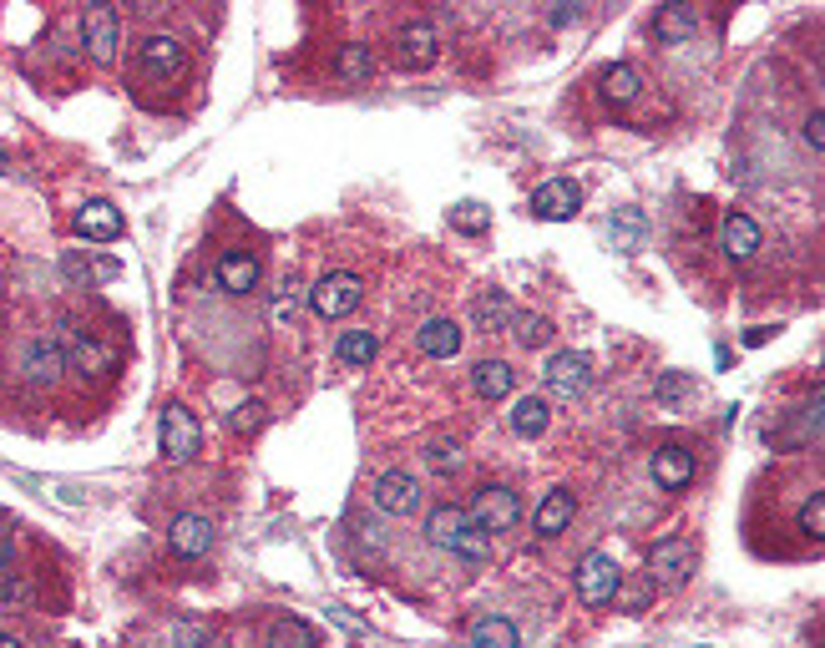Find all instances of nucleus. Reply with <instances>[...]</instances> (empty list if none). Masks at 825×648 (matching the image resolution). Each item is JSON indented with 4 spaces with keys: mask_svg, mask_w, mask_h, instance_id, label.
<instances>
[{
    "mask_svg": "<svg viewBox=\"0 0 825 648\" xmlns=\"http://www.w3.org/2000/svg\"><path fill=\"white\" fill-rule=\"evenodd\" d=\"M426 537H431L436 547H445V553H456L461 562H486V557H491V537L451 502L431 507V516H426Z\"/></svg>",
    "mask_w": 825,
    "mask_h": 648,
    "instance_id": "obj_1",
    "label": "nucleus"
},
{
    "mask_svg": "<svg viewBox=\"0 0 825 648\" xmlns=\"http://www.w3.org/2000/svg\"><path fill=\"white\" fill-rule=\"evenodd\" d=\"M158 441H162V456H168L172 466H188V462H197V451H203V425H197L193 410L172 400V406H162Z\"/></svg>",
    "mask_w": 825,
    "mask_h": 648,
    "instance_id": "obj_2",
    "label": "nucleus"
},
{
    "mask_svg": "<svg viewBox=\"0 0 825 648\" xmlns=\"http://www.w3.org/2000/svg\"><path fill=\"white\" fill-rule=\"evenodd\" d=\"M365 299V278L360 274H350V269H335V274H325L309 289V309H315L319 319H340V315H350L354 305Z\"/></svg>",
    "mask_w": 825,
    "mask_h": 648,
    "instance_id": "obj_3",
    "label": "nucleus"
},
{
    "mask_svg": "<svg viewBox=\"0 0 825 648\" xmlns=\"http://www.w3.org/2000/svg\"><path fill=\"white\" fill-rule=\"evenodd\" d=\"M689 572H694V543L689 537H658L654 553H648V582H658V588H683L689 582Z\"/></svg>",
    "mask_w": 825,
    "mask_h": 648,
    "instance_id": "obj_4",
    "label": "nucleus"
},
{
    "mask_svg": "<svg viewBox=\"0 0 825 648\" xmlns=\"http://www.w3.org/2000/svg\"><path fill=\"white\" fill-rule=\"evenodd\" d=\"M618 588H623V572H618V562L608 553H583V562H577V598L588 603V609H603V603H613Z\"/></svg>",
    "mask_w": 825,
    "mask_h": 648,
    "instance_id": "obj_5",
    "label": "nucleus"
},
{
    "mask_svg": "<svg viewBox=\"0 0 825 648\" xmlns=\"http://www.w3.org/2000/svg\"><path fill=\"white\" fill-rule=\"evenodd\" d=\"M61 355H66V371H92V375H106V371H117L122 365L117 344L97 340V334L77 330V325L61 334Z\"/></svg>",
    "mask_w": 825,
    "mask_h": 648,
    "instance_id": "obj_6",
    "label": "nucleus"
},
{
    "mask_svg": "<svg viewBox=\"0 0 825 648\" xmlns=\"http://www.w3.org/2000/svg\"><path fill=\"white\" fill-rule=\"evenodd\" d=\"M542 380H547V396L583 400L588 396V385H592V365H588V355H577V350H557V355L547 360Z\"/></svg>",
    "mask_w": 825,
    "mask_h": 648,
    "instance_id": "obj_7",
    "label": "nucleus"
},
{
    "mask_svg": "<svg viewBox=\"0 0 825 648\" xmlns=\"http://www.w3.org/2000/svg\"><path fill=\"white\" fill-rule=\"evenodd\" d=\"M466 516L491 537V532H511L517 522H522V502H517V491L511 487H482Z\"/></svg>",
    "mask_w": 825,
    "mask_h": 648,
    "instance_id": "obj_8",
    "label": "nucleus"
},
{
    "mask_svg": "<svg viewBox=\"0 0 825 648\" xmlns=\"http://www.w3.org/2000/svg\"><path fill=\"white\" fill-rule=\"evenodd\" d=\"M577 208H583V187H577L573 178H547V183L532 193V213L547 218V224H567V218H577Z\"/></svg>",
    "mask_w": 825,
    "mask_h": 648,
    "instance_id": "obj_9",
    "label": "nucleus"
},
{
    "mask_svg": "<svg viewBox=\"0 0 825 648\" xmlns=\"http://www.w3.org/2000/svg\"><path fill=\"white\" fill-rule=\"evenodd\" d=\"M370 497H375V507L391 516H410L420 507V481L410 477V471H381L375 477V487H370Z\"/></svg>",
    "mask_w": 825,
    "mask_h": 648,
    "instance_id": "obj_10",
    "label": "nucleus"
},
{
    "mask_svg": "<svg viewBox=\"0 0 825 648\" xmlns=\"http://www.w3.org/2000/svg\"><path fill=\"white\" fill-rule=\"evenodd\" d=\"M117 11L112 5H92L87 21H81V36H87V52H92L97 67H112V56H117Z\"/></svg>",
    "mask_w": 825,
    "mask_h": 648,
    "instance_id": "obj_11",
    "label": "nucleus"
},
{
    "mask_svg": "<svg viewBox=\"0 0 825 648\" xmlns=\"http://www.w3.org/2000/svg\"><path fill=\"white\" fill-rule=\"evenodd\" d=\"M71 224H77V234H81V239H87V243H117V239H122V213L112 208V203H106V198L81 203Z\"/></svg>",
    "mask_w": 825,
    "mask_h": 648,
    "instance_id": "obj_12",
    "label": "nucleus"
},
{
    "mask_svg": "<svg viewBox=\"0 0 825 648\" xmlns=\"http://www.w3.org/2000/svg\"><path fill=\"white\" fill-rule=\"evenodd\" d=\"M720 249H724V259H734V264H749L755 249H760V224H755L749 213H724Z\"/></svg>",
    "mask_w": 825,
    "mask_h": 648,
    "instance_id": "obj_13",
    "label": "nucleus"
},
{
    "mask_svg": "<svg viewBox=\"0 0 825 648\" xmlns=\"http://www.w3.org/2000/svg\"><path fill=\"white\" fill-rule=\"evenodd\" d=\"M168 547L178 557H203L213 547V522L208 516H197V512H183V516H172V527H168Z\"/></svg>",
    "mask_w": 825,
    "mask_h": 648,
    "instance_id": "obj_14",
    "label": "nucleus"
},
{
    "mask_svg": "<svg viewBox=\"0 0 825 648\" xmlns=\"http://www.w3.org/2000/svg\"><path fill=\"white\" fill-rule=\"evenodd\" d=\"M137 61H143V71L147 77H158V81H168V77H178V71H183V41L178 36H147L143 41V52H137Z\"/></svg>",
    "mask_w": 825,
    "mask_h": 648,
    "instance_id": "obj_15",
    "label": "nucleus"
},
{
    "mask_svg": "<svg viewBox=\"0 0 825 648\" xmlns=\"http://www.w3.org/2000/svg\"><path fill=\"white\" fill-rule=\"evenodd\" d=\"M573 516H577V497L567 487H552L538 502V512H532V532L538 537H557V532L573 527Z\"/></svg>",
    "mask_w": 825,
    "mask_h": 648,
    "instance_id": "obj_16",
    "label": "nucleus"
},
{
    "mask_svg": "<svg viewBox=\"0 0 825 648\" xmlns=\"http://www.w3.org/2000/svg\"><path fill=\"white\" fill-rule=\"evenodd\" d=\"M461 325L456 319H426L416 330V344H420V355H431V360H456L461 355Z\"/></svg>",
    "mask_w": 825,
    "mask_h": 648,
    "instance_id": "obj_17",
    "label": "nucleus"
},
{
    "mask_svg": "<svg viewBox=\"0 0 825 648\" xmlns=\"http://www.w3.org/2000/svg\"><path fill=\"white\" fill-rule=\"evenodd\" d=\"M436 56H441V36H436L431 21H410L406 31H400V61L406 67H436Z\"/></svg>",
    "mask_w": 825,
    "mask_h": 648,
    "instance_id": "obj_18",
    "label": "nucleus"
},
{
    "mask_svg": "<svg viewBox=\"0 0 825 648\" xmlns=\"http://www.w3.org/2000/svg\"><path fill=\"white\" fill-rule=\"evenodd\" d=\"M654 481L664 491H683L694 481V451L683 446H658L654 451Z\"/></svg>",
    "mask_w": 825,
    "mask_h": 648,
    "instance_id": "obj_19",
    "label": "nucleus"
},
{
    "mask_svg": "<svg viewBox=\"0 0 825 648\" xmlns=\"http://www.w3.org/2000/svg\"><path fill=\"white\" fill-rule=\"evenodd\" d=\"M61 371H66L61 340H31L26 344V380L31 385H56Z\"/></svg>",
    "mask_w": 825,
    "mask_h": 648,
    "instance_id": "obj_20",
    "label": "nucleus"
},
{
    "mask_svg": "<svg viewBox=\"0 0 825 648\" xmlns=\"http://www.w3.org/2000/svg\"><path fill=\"white\" fill-rule=\"evenodd\" d=\"M472 390L482 400H507L517 390V371H511L507 360H476L472 365Z\"/></svg>",
    "mask_w": 825,
    "mask_h": 648,
    "instance_id": "obj_21",
    "label": "nucleus"
},
{
    "mask_svg": "<svg viewBox=\"0 0 825 648\" xmlns=\"http://www.w3.org/2000/svg\"><path fill=\"white\" fill-rule=\"evenodd\" d=\"M654 36L664 41V46H683V41H694L699 36L694 5H664V11L654 15Z\"/></svg>",
    "mask_w": 825,
    "mask_h": 648,
    "instance_id": "obj_22",
    "label": "nucleus"
},
{
    "mask_svg": "<svg viewBox=\"0 0 825 648\" xmlns=\"http://www.w3.org/2000/svg\"><path fill=\"white\" fill-rule=\"evenodd\" d=\"M511 315H517V309H511V299H507V289H482L472 299V325L476 330H507L511 325Z\"/></svg>",
    "mask_w": 825,
    "mask_h": 648,
    "instance_id": "obj_23",
    "label": "nucleus"
},
{
    "mask_svg": "<svg viewBox=\"0 0 825 648\" xmlns=\"http://www.w3.org/2000/svg\"><path fill=\"white\" fill-rule=\"evenodd\" d=\"M547 421H552L547 396H517V400H511V431H517V436H527V441L542 436Z\"/></svg>",
    "mask_w": 825,
    "mask_h": 648,
    "instance_id": "obj_24",
    "label": "nucleus"
},
{
    "mask_svg": "<svg viewBox=\"0 0 825 648\" xmlns=\"http://www.w3.org/2000/svg\"><path fill=\"white\" fill-rule=\"evenodd\" d=\"M218 284L228 294H249L259 284V259L253 253H223L218 259Z\"/></svg>",
    "mask_w": 825,
    "mask_h": 648,
    "instance_id": "obj_25",
    "label": "nucleus"
},
{
    "mask_svg": "<svg viewBox=\"0 0 825 648\" xmlns=\"http://www.w3.org/2000/svg\"><path fill=\"white\" fill-rule=\"evenodd\" d=\"M598 92H603V102H613V106H629L633 96L643 92V77H638V67H629V61H618V67H608V71H603V81H598Z\"/></svg>",
    "mask_w": 825,
    "mask_h": 648,
    "instance_id": "obj_26",
    "label": "nucleus"
},
{
    "mask_svg": "<svg viewBox=\"0 0 825 648\" xmlns=\"http://www.w3.org/2000/svg\"><path fill=\"white\" fill-rule=\"evenodd\" d=\"M375 355H381V340H375L370 330H344L340 340H335V360L350 365V371H365Z\"/></svg>",
    "mask_w": 825,
    "mask_h": 648,
    "instance_id": "obj_27",
    "label": "nucleus"
},
{
    "mask_svg": "<svg viewBox=\"0 0 825 648\" xmlns=\"http://www.w3.org/2000/svg\"><path fill=\"white\" fill-rule=\"evenodd\" d=\"M269 648H319V638L304 618H274L269 623Z\"/></svg>",
    "mask_w": 825,
    "mask_h": 648,
    "instance_id": "obj_28",
    "label": "nucleus"
},
{
    "mask_svg": "<svg viewBox=\"0 0 825 648\" xmlns=\"http://www.w3.org/2000/svg\"><path fill=\"white\" fill-rule=\"evenodd\" d=\"M472 648H517V623L511 618H476Z\"/></svg>",
    "mask_w": 825,
    "mask_h": 648,
    "instance_id": "obj_29",
    "label": "nucleus"
},
{
    "mask_svg": "<svg viewBox=\"0 0 825 648\" xmlns=\"http://www.w3.org/2000/svg\"><path fill=\"white\" fill-rule=\"evenodd\" d=\"M511 334H517V344L522 350H542V344H552V334H557V325L542 315H511Z\"/></svg>",
    "mask_w": 825,
    "mask_h": 648,
    "instance_id": "obj_30",
    "label": "nucleus"
},
{
    "mask_svg": "<svg viewBox=\"0 0 825 648\" xmlns=\"http://www.w3.org/2000/svg\"><path fill=\"white\" fill-rule=\"evenodd\" d=\"M451 228H461V234H486V228H491V208L476 198L456 203V208H451Z\"/></svg>",
    "mask_w": 825,
    "mask_h": 648,
    "instance_id": "obj_31",
    "label": "nucleus"
},
{
    "mask_svg": "<svg viewBox=\"0 0 825 648\" xmlns=\"http://www.w3.org/2000/svg\"><path fill=\"white\" fill-rule=\"evenodd\" d=\"M263 421H269L263 400H238V406L228 410V431H234V436H253V431H259Z\"/></svg>",
    "mask_w": 825,
    "mask_h": 648,
    "instance_id": "obj_32",
    "label": "nucleus"
},
{
    "mask_svg": "<svg viewBox=\"0 0 825 648\" xmlns=\"http://www.w3.org/2000/svg\"><path fill=\"white\" fill-rule=\"evenodd\" d=\"M654 396L664 400V406H679V400L694 396V375H683V371H664L654 385Z\"/></svg>",
    "mask_w": 825,
    "mask_h": 648,
    "instance_id": "obj_33",
    "label": "nucleus"
},
{
    "mask_svg": "<svg viewBox=\"0 0 825 648\" xmlns=\"http://www.w3.org/2000/svg\"><path fill=\"white\" fill-rule=\"evenodd\" d=\"M370 71H375L370 46H344V52H340V77L344 81H370Z\"/></svg>",
    "mask_w": 825,
    "mask_h": 648,
    "instance_id": "obj_34",
    "label": "nucleus"
},
{
    "mask_svg": "<svg viewBox=\"0 0 825 648\" xmlns=\"http://www.w3.org/2000/svg\"><path fill=\"white\" fill-rule=\"evenodd\" d=\"M800 532L815 537V543L825 537V491H811V497L800 502Z\"/></svg>",
    "mask_w": 825,
    "mask_h": 648,
    "instance_id": "obj_35",
    "label": "nucleus"
},
{
    "mask_svg": "<svg viewBox=\"0 0 825 648\" xmlns=\"http://www.w3.org/2000/svg\"><path fill=\"white\" fill-rule=\"evenodd\" d=\"M426 462H431V471H456L461 446H456V441H445V436H436L431 446H426Z\"/></svg>",
    "mask_w": 825,
    "mask_h": 648,
    "instance_id": "obj_36",
    "label": "nucleus"
},
{
    "mask_svg": "<svg viewBox=\"0 0 825 648\" xmlns=\"http://www.w3.org/2000/svg\"><path fill=\"white\" fill-rule=\"evenodd\" d=\"M294 309H300V294H294V289H289V284H284V289L274 294V305H269V315H274V325H279V330H284L289 319H294Z\"/></svg>",
    "mask_w": 825,
    "mask_h": 648,
    "instance_id": "obj_37",
    "label": "nucleus"
},
{
    "mask_svg": "<svg viewBox=\"0 0 825 648\" xmlns=\"http://www.w3.org/2000/svg\"><path fill=\"white\" fill-rule=\"evenodd\" d=\"M638 228H643V213H638V208H623V213H618V234H623V249H633Z\"/></svg>",
    "mask_w": 825,
    "mask_h": 648,
    "instance_id": "obj_38",
    "label": "nucleus"
},
{
    "mask_svg": "<svg viewBox=\"0 0 825 648\" xmlns=\"http://www.w3.org/2000/svg\"><path fill=\"white\" fill-rule=\"evenodd\" d=\"M805 143H811L815 152H821V147H825V112H821V106H815L811 117H805Z\"/></svg>",
    "mask_w": 825,
    "mask_h": 648,
    "instance_id": "obj_39",
    "label": "nucleus"
},
{
    "mask_svg": "<svg viewBox=\"0 0 825 648\" xmlns=\"http://www.w3.org/2000/svg\"><path fill=\"white\" fill-rule=\"evenodd\" d=\"M618 598H623V603H629V613H638V609H643V598H648V588H629V593H623V588H618Z\"/></svg>",
    "mask_w": 825,
    "mask_h": 648,
    "instance_id": "obj_40",
    "label": "nucleus"
},
{
    "mask_svg": "<svg viewBox=\"0 0 825 648\" xmlns=\"http://www.w3.org/2000/svg\"><path fill=\"white\" fill-rule=\"evenodd\" d=\"M577 21V5H557V11H552V26H573Z\"/></svg>",
    "mask_w": 825,
    "mask_h": 648,
    "instance_id": "obj_41",
    "label": "nucleus"
},
{
    "mask_svg": "<svg viewBox=\"0 0 825 648\" xmlns=\"http://www.w3.org/2000/svg\"><path fill=\"white\" fill-rule=\"evenodd\" d=\"M5 562H11V537L0 532V572H5Z\"/></svg>",
    "mask_w": 825,
    "mask_h": 648,
    "instance_id": "obj_42",
    "label": "nucleus"
},
{
    "mask_svg": "<svg viewBox=\"0 0 825 648\" xmlns=\"http://www.w3.org/2000/svg\"><path fill=\"white\" fill-rule=\"evenodd\" d=\"M0 648H21V638H15V634H5V628H0Z\"/></svg>",
    "mask_w": 825,
    "mask_h": 648,
    "instance_id": "obj_43",
    "label": "nucleus"
}]
</instances>
